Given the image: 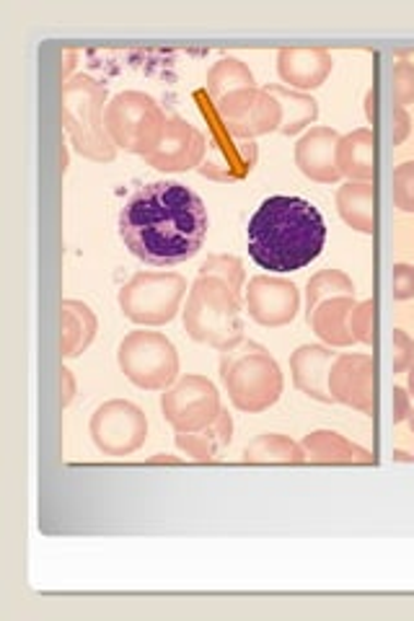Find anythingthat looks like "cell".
Here are the masks:
<instances>
[{
    "label": "cell",
    "instance_id": "2",
    "mask_svg": "<svg viewBox=\"0 0 414 621\" xmlns=\"http://www.w3.org/2000/svg\"><path fill=\"white\" fill-rule=\"evenodd\" d=\"M327 225L304 197H267L247 229L249 257L270 272H296L324 249Z\"/></svg>",
    "mask_w": 414,
    "mask_h": 621
},
{
    "label": "cell",
    "instance_id": "3",
    "mask_svg": "<svg viewBox=\"0 0 414 621\" xmlns=\"http://www.w3.org/2000/svg\"><path fill=\"white\" fill-rule=\"evenodd\" d=\"M185 329L194 342L210 344L217 352L234 350L244 342L241 293L228 280L200 272L187 295Z\"/></svg>",
    "mask_w": 414,
    "mask_h": 621
},
{
    "label": "cell",
    "instance_id": "34",
    "mask_svg": "<svg viewBox=\"0 0 414 621\" xmlns=\"http://www.w3.org/2000/svg\"><path fill=\"white\" fill-rule=\"evenodd\" d=\"M391 293L397 301L414 298V267L412 265H394V274H391Z\"/></svg>",
    "mask_w": 414,
    "mask_h": 621
},
{
    "label": "cell",
    "instance_id": "38",
    "mask_svg": "<svg viewBox=\"0 0 414 621\" xmlns=\"http://www.w3.org/2000/svg\"><path fill=\"white\" fill-rule=\"evenodd\" d=\"M410 394H414V363H412V368H410Z\"/></svg>",
    "mask_w": 414,
    "mask_h": 621
},
{
    "label": "cell",
    "instance_id": "8",
    "mask_svg": "<svg viewBox=\"0 0 414 621\" xmlns=\"http://www.w3.org/2000/svg\"><path fill=\"white\" fill-rule=\"evenodd\" d=\"M117 363L125 376L145 391H166L179 376V352L161 331H130L119 342Z\"/></svg>",
    "mask_w": 414,
    "mask_h": 621
},
{
    "label": "cell",
    "instance_id": "9",
    "mask_svg": "<svg viewBox=\"0 0 414 621\" xmlns=\"http://www.w3.org/2000/svg\"><path fill=\"white\" fill-rule=\"evenodd\" d=\"M161 412L177 433H198L213 425L223 412L221 394L205 376H185L166 388L161 397Z\"/></svg>",
    "mask_w": 414,
    "mask_h": 621
},
{
    "label": "cell",
    "instance_id": "24",
    "mask_svg": "<svg viewBox=\"0 0 414 621\" xmlns=\"http://www.w3.org/2000/svg\"><path fill=\"white\" fill-rule=\"evenodd\" d=\"M230 437H234V420H230V414L223 409L213 425H208L205 430H198V433H177V446L179 450H185L187 456H192L194 461H215V458L223 454V448L230 443Z\"/></svg>",
    "mask_w": 414,
    "mask_h": 621
},
{
    "label": "cell",
    "instance_id": "13",
    "mask_svg": "<svg viewBox=\"0 0 414 621\" xmlns=\"http://www.w3.org/2000/svg\"><path fill=\"white\" fill-rule=\"evenodd\" d=\"M208 153V138L181 117H168L158 145L145 155V164L166 174H185L200 168Z\"/></svg>",
    "mask_w": 414,
    "mask_h": 621
},
{
    "label": "cell",
    "instance_id": "21",
    "mask_svg": "<svg viewBox=\"0 0 414 621\" xmlns=\"http://www.w3.org/2000/svg\"><path fill=\"white\" fill-rule=\"evenodd\" d=\"M306 450V461L316 464H376V456L355 443H350L345 435L332 433V430H316L308 433L300 443Z\"/></svg>",
    "mask_w": 414,
    "mask_h": 621
},
{
    "label": "cell",
    "instance_id": "15",
    "mask_svg": "<svg viewBox=\"0 0 414 621\" xmlns=\"http://www.w3.org/2000/svg\"><path fill=\"white\" fill-rule=\"evenodd\" d=\"M244 301H247L251 319L270 329L291 324L300 308V293L296 282L270 278V274H257V278H251L247 293H244Z\"/></svg>",
    "mask_w": 414,
    "mask_h": 621
},
{
    "label": "cell",
    "instance_id": "36",
    "mask_svg": "<svg viewBox=\"0 0 414 621\" xmlns=\"http://www.w3.org/2000/svg\"><path fill=\"white\" fill-rule=\"evenodd\" d=\"M62 407H68L70 401L75 397V378H73V371L62 368Z\"/></svg>",
    "mask_w": 414,
    "mask_h": 621
},
{
    "label": "cell",
    "instance_id": "14",
    "mask_svg": "<svg viewBox=\"0 0 414 621\" xmlns=\"http://www.w3.org/2000/svg\"><path fill=\"white\" fill-rule=\"evenodd\" d=\"M376 360L370 355H336L329 373V394L332 401L353 407L374 418L376 414Z\"/></svg>",
    "mask_w": 414,
    "mask_h": 621
},
{
    "label": "cell",
    "instance_id": "27",
    "mask_svg": "<svg viewBox=\"0 0 414 621\" xmlns=\"http://www.w3.org/2000/svg\"><path fill=\"white\" fill-rule=\"evenodd\" d=\"M208 94L213 102H221L228 94L241 89H255V73L236 58H221L208 73Z\"/></svg>",
    "mask_w": 414,
    "mask_h": 621
},
{
    "label": "cell",
    "instance_id": "16",
    "mask_svg": "<svg viewBox=\"0 0 414 621\" xmlns=\"http://www.w3.org/2000/svg\"><path fill=\"white\" fill-rule=\"evenodd\" d=\"M334 60L324 47H285L277 55V73L287 89L311 91L324 86Z\"/></svg>",
    "mask_w": 414,
    "mask_h": 621
},
{
    "label": "cell",
    "instance_id": "20",
    "mask_svg": "<svg viewBox=\"0 0 414 621\" xmlns=\"http://www.w3.org/2000/svg\"><path fill=\"white\" fill-rule=\"evenodd\" d=\"M336 168L350 181H376V132L360 127L342 136L336 145Z\"/></svg>",
    "mask_w": 414,
    "mask_h": 621
},
{
    "label": "cell",
    "instance_id": "19",
    "mask_svg": "<svg viewBox=\"0 0 414 621\" xmlns=\"http://www.w3.org/2000/svg\"><path fill=\"white\" fill-rule=\"evenodd\" d=\"M357 306L355 295H334L327 298L308 310V324L319 335L321 342L329 348H350L355 342L353 331H350V314Z\"/></svg>",
    "mask_w": 414,
    "mask_h": 621
},
{
    "label": "cell",
    "instance_id": "22",
    "mask_svg": "<svg viewBox=\"0 0 414 621\" xmlns=\"http://www.w3.org/2000/svg\"><path fill=\"white\" fill-rule=\"evenodd\" d=\"M376 181H347L336 192V210L342 221L357 233L376 231Z\"/></svg>",
    "mask_w": 414,
    "mask_h": 621
},
{
    "label": "cell",
    "instance_id": "32",
    "mask_svg": "<svg viewBox=\"0 0 414 621\" xmlns=\"http://www.w3.org/2000/svg\"><path fill=\"white\" fill-rule=\"evenodd\" d=\"M391 94L399 107H410L414 104V62L399 60L391 70Z\"/></svg>",
    "mask_w": 414,
    "mask_h": 621
},
{
    "label": "cell",
    "instance_id": "10",
    "mask_svg": "<svg viewBox=\"0 0 414 621\" xmlns=\"http://www.w3.org/2000/svg\"><path fill=\"white\" fill-rule=\"evenodd\" d=\"M215 117L228 136L238 140H255L267 132L280 130L283 112L275 96L267 89H241L215 102Z\"/></svg>",
    "mask_w": 414,
    "mask_h": 621
},
{
    "label": "cell",
    "instance_id": "37",
    "mask_svg": "<svg viewBox=\"0 0 414 621\" xmlns=\"http://www.w3.org/2000/svg\"><path fill=\"white\" fill-rule=\"evenodd\" d=\"M62 58H66V66H62L60 73H62V81H66L70 70H73V66H75V58H79V55H75V49H62Z\"/></svg>",
    "mask_w": 414,
    "mask_h": 621
},
{
    "label": "cell",
    "instance_id": "17",
    "mask_svg": "<svg viewBox=\"0 0 414 621\" xmlns=\"http://www.w3.org/2000/svg\"><path fill=\"white\" fill-rule=\"evenodd\" d=\"M336 145H340V136L332 127H311L296 145V166L300 174L311 181H321V185H332L340 179Z\"/></svg>",
    "mask_w": 414,
    "mask_h": 621
},
{
    "label": "cell",
    "instance_id": "31",
    "mask_svg": "<svg viewBox=\"0 0 414 621\" xmlns=\"http://www.w3.org/2000/svg\"><path fill=\"white\" fill-rule=\"evenodd\" d=\"M350 331H353L355 342L363 344H376V301H363L357 303L350 314Z\"/></svg>",
    "mask_w": 414,
    "mask_h": 621
},
{
    "label": "cell",
    "instance_id": "5",
    "mask_svg": "<svg viewBox=\"0 0 414 621\" xmlns=\"http://www.w3.org/2000/svg\"><path fill=\"white\" fill-rule=\"evenodd\" d=\"M221 378L234 407L241 412H264L283 397V373L277 360L251 340L221 352Z\"/></svg>",
    "mask_w": 414,
    "mask_h": 621
},
{
    "label": "cell",
    "instance_id": "1",
    "mask_svg": "<svg viewBox=\"0 0 414 621\" xmlns=\"http://www.w3.org/2000/svg\"><path fill=\"white\" fill-rule=\"evenodd\" d=\"M208 208L179 181H153L119 210V236L130 254L153 267L192 259L208 236Z\"/></svg>",
    "mask_w": 414,
    "mask_h": 621
},
{
    "label": "cell",
    "instance_id": "39",
    "mask_svg": "<svg viewBox=\"0 0 414 621\" xmlns=\"http://www.w3.org/2000/svg\"><path fill=\"white\" fill-rule=\"evenodd\" d=\"M406 420H410V430H412V435H414V409H412L410 418H406Z\"/></svg>",
    "mask_w": 414,
    "mask_h": 621
},
{
    "label": "cell",
    "instance_id": "25",
    "mask_svg": "<svg viewBox=\"0 0 414 621\" xmlns=\"http://www.w3.org/2000/svg\"><path fill=\"white\" fill-rule=\"evenodd\" d=\"M264 89L275 96L280 112H283V122H280V132H283V136H298L300 130H306V127L314 125L316 117H319V102H316L314 96L304 94V91L280 86V83H272V86Z\"/></svg>",
    "mask_w": 414,
    "mask_h": 621
},
{
    "label": "cell",
    "instance_id": "4",
    "mask_svg": "<svg viewBox=\"0 0 414 621\" xmlns=\"http://www.w3.org/2000/svg\"><path fill=\"white\" fill-rule=\"evenodd\" d=\"M107 89L91 75H75L60 89V117L75 153L96 164H111L117 159V145L111 143L104 112H107Z\"/></svg>",
    "mask_w": 414,
    "mask_h": 621
},
{
    "label": "cell",
    "instance_id": "33",
    "mask_svg": "<svg viewBox=\"0 0 414 621\" xmlns=\"http://www.w3.org/2000/svg\"><path fill=\"white\" fill-rule=\"evenodd\" d=\"M391 342H394V373L410 371L414 363V342L410 340V335L404 329H394Z\"/></svg>",
    "mask_w": 414,
    "mask_h": 621
},
{
    "label": "cell",
    "instance_id": "7",
    "mask_svg": "<svg viewBox=\"0 0 414 621\" xmlns=\"http://www.w3.org/2000/svg\"><path fill=\"white\" fill-rule=\"evenodd\" d=\"M187 280L177 272H135L125 282L117 301L122 314L138 327H164L179 314Z\"/></svg>",
    "mask_w": 414,
    "mask_h": 621
},
{
    "label": "cell",
    "instance_id": "6",
    "mask_svg": "<svg viewBox=\"0 0 414 621\" xmlns=\"http://www.w3.org/2000/svg\"><path fill=\"white\" fill-rule=\"evenodd\" d=\"M166 115L158 107V102L143 91H122L107 104L104 112V125L111 143L117 145V151L149 155L153 148L158 145L161 136H164Z\"/></svg>",
    "mask_w": 414,
    "mask_h": 621
},
{
    "label": "cell",
    "instance_id": "30",
    "mask_svg": "<svg viewBox=\"0 0 414 621\" xmlns=\"http://www.w3.org/2000/svg\"><path fill=\"white\" fill-rule=\"evenodd\" d=\"M394 204L402 213H414V161H404L391 174Z\"/></svg>",
    "mask_w": 414,
    "mask_h": 621
},
{
    "label": "cell",
    "instance_id": "12",
    "mask_svg": "<svg viewBox=\"0 0 414 621\" xmlns=\"http://www.w3.org/2000/svg\"><path fill=\"white\" fill-rule=\"evenodd\" d=\"M210 115H213L215 125L210 127L208 153L198 172L205 176V179L223 181V185H234V181L247 179L259 161L257 143L255 140H238L228 136V132L223 130V125L217 122L215 112H210Z\"/></svg>",
    "mask_w": 414,
    "mask_h": 621
},
{
    "label": "cell",
    "instance_id": "28",
    "mask_svg": "<svg viewBox=\"0 0 414 621\" xmlns=\"http://www.w3.org/2000/svg\"><path fill=\"white\" fill-rule=\"evenodd\" d=\"M334 295H355L353 280L342 270H321L308 280L306 288V310H311L316 303L334 298Z\"/></svg>",
    "mask_w": 414,
    "mask_h": 621
},
{
    "label": "cell",
    "instance_id": "35",
    "mask_svg": "<svg viewBox=\"0 0 414 621\" xmlns=\"http://www.w3.org/2000/svg\"><path fill=\"white\" fill-rule=\"evenodd\" d=\"M394 414H391V420H394V425H399V422H404L406 418H410V412H412V401H410V394L404 391V388H399L394 386Z\"/></svg>",
    "mask_w": 414,
    "mask_h": 621
},
{
    "label": "cell",
    "instance_id": "18",
    "mask_svg": "<svg viewBox=\"0 0 414 621\" xmlns=\"http://www.w3.org/2000/svg\"><path fill=\"white\" fill-rule=\"evenodd\" d=\"M336 360V352L324 344H304L291 355V373L293 384L298 391H304L306 397L319 399V401H332L329 394V373Z\"/></svg>",
    "mask_w": 414,
    "mask_h": 621
},
{
    "label": "cell",
    "instance_id": "29",
    "mask_svg": "<svg viewBox=\"0 0 414 621\" xmlns=\"http://www.w3.org/2000/svg\"><path fill=\"white\" fill-rule=\"evenodd\" d=\"M200 272L217 274V278L228 280L238 293H244L247 270H244V262L238 257H230V254H215V257H208V262L200 267Z\"/></svg>",
    "mask_w": 414,
    "mask_h": 621
},
{
    "label": "cell",
    "instance_id": "26",
    "mask_svg": "<svg viewBox=\"0 0 414 621\" xmlns=\"http://www.w3.org/2000/svg\"><path fill=\"white\" fill-rule=\"evenodd\" d=\"M247 464H304L306 450L291 437L277 433H264L257 441H251L244 450Z\"/></svg>",
    "mask_w": 414,
    "mask_h": 621
},
{
    "label": "cell",
    "instance_id": "11",
    "mask_svg": "<svg viewBox=\"0 0 414 621\" xmlns=\"http://www.w3.org/2000/svg\"><path fill=\"white\" fill-rule=\"evenodd\" d=\"M91 437L104 456L122 458L135 454L149 437V420L138 405L128 399H111L91 418Z\"/></svg>",
    "mask_w": 414,
    "mask_h": 621
},
{
    "label": "cell",
    "instance_id": "23",
    "mask_svg": "<svg viewBox=\"0 0 414 621\" xmlns=\"http://www.w3.org/2000/svg\"><path fill=\"white\" fill-rule=\"evenodd\" d=\"M60 319H62V358H79L94 342L99 321L96 314L83 301H62L60 303Z\"/></svg>",
    "mask_w": 414,
    "mask_h": 621
}]
</instances>
